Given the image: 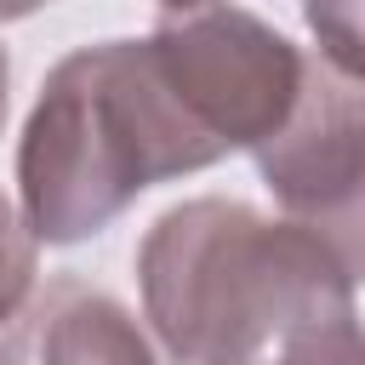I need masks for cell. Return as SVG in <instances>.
Segmentation results:
<instances>
[{
	"label": "cell",
	"instance_id": "obj_1",
	"mask_svg": "<svg viewBox=\"0 0 365 365\" xmlns=\"http://www.w3.org/2000/svg\"><path fill=\"white\" fill-rule=\"evenodd\" d=\"M137 291L171 365H319L359 331L336 251L222 194L154 217L137 245Z\"/></svg>",
	"mask_w": 365,
	"mask_h": 365
},
{
	"label": "cell",
	"instance_id": "obj_2",
	"mask_svg": "<svg viewBox=\"0 0 365 365\" xmlns=\"http://www.w3.org/2000/svg\"><path fill=\"white\" fill-rule=\"evenodd\" d=\"M222 148L171 97L148 34L68 51L17 143V211L40 245H80L154 182L217 165Z\"/></svg>",
	"mask_w": 365,
	"mask_h": 365
},
{
	"label": "cell",
	"instance_id": "obj_3",
	"mask_svg": "<svg viewBox=\"0 0 365 365\" xmlns=\"http://www.w3.org/2000/svg\"><path fill=\"white\" fill-rule=\"evenodd\" d=\"M148 51L182 114L222 148V160L240 148L251 154L285 125L308 68V51L291 46L274 23L217 0L200 11H165L148 34Z\"/></svg>",
	"mask_w": 365,
	"mask_h": 365
},
{
	"label": "cell",
	"instance_id": "obj_4",
	"mask_svg": "<svg viewBox=\"0 0 365 365\" xmlns=\"http://www.w3.org/2000/svg\"><path fill=\"white\" fill-rule=\"evenodd\" d=\"M251 160L279 217L319 234L354 285H365V86L314 51L285 125Z\"/></svg>",
	"mask_w": 365,
	"mask_h": 365
},
{
	"label": "cell",
	"instance_id": "obj_5",
	"mask_svg": "<svg viewBox=\"0 0 365 365\" xmlns=\"http://www.w3.org/2000/svg\"><path fill=\"white\" fill-rule=\"evenodd\" d=\"M0 365H171V359L120 297L86 279H51L0 336Z\"/></svg>",
	"mask_w": 365,
	"mask_h": 365
},
{
	"label": "cell",
	"instance_id": "obj_6",
	"mask_svg": "<svg viewBox=\"0 0 365 365\" xmlns=\"http://www.w3.org/2000/svg\"><path fill=\"white\" fill-rule=\"evenodd\" d=\"M302 23L319 57L365 86V0H302Z\"/></svg>",
	"mask_w": 365,
	"mask_h": 365
},
{
	"label": "cell",
	"instance_id": "obj_7",
	"mask_svg": "<svg viewBox=\"0 0 365 365\" xmlns=\"http://www.w3.org/2000/svg\"><path fill=\"white\" fill-rule=\"evenodd\" d=\"M40 279V240L29 234L23 211L0 194V336L11 331V319L29 308Z\"/></svg>",
	"mask_w": 365,
	"mask_h": 365
},
{
	"label": "cell",
	"instance_id": "obj_8",
	"mask_svg": "<svg viewBox=\"0 0 365 365\" xmlns=\"http://www.w3.org/2000/svg\"><path fill=\"white\" fill-rule=\"evenodd\" d=\"M319 365H365V331H354V336H348L342 348H331Z\"/></svg>",
	"mask_w": 365,
	"mask_h": 365
},
{
	"label": "cell",
	"instance_id": "obj_9",
	"mask_svg": "<svg viewBox=\"0 0 365 365\" xmlns=\"http://www.w3.org/2000/svg\"><path fill=\"white\" fill-rule=\"evenodd\" d=\"M46 0H0V23H17V17H34Z\"/></svg>",
	"mask_w": 365,
	"mask_h": 365
},
{
	"label": "cell",
	"instance_id": "obj_10",
	"mask_svg": "<svg viewBox=\"0 0 365 365\" xmlns=\"http://www.w3.org/2000/svg\"><path fill=\"white\" fill-rule=\"evenodd\" d=\"M6 91H11V57H6V46H0V131H6V103H11Z\"/></svg>",
	"mask_w": 365,
	"mask_h": 365
},
{
	"label": "cell",
	"instance_id": "obj_11",
	"mask_svg": "<svg viewBox=\"0 0 365 365\" xmlns=\"http://www.w3.org/2000/svg\"><path fill=\"white\" fill-rule=\"evenodd\" d=\"M154 6H165V11H200V6H211V0H154Z\"/></svg>",
	"mask_w": 365,
	"mask_h": 365
}]
</instances>
